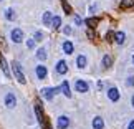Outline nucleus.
<instances>
[{
    "label": "nucleus",
    "instance_id": "1",
    "mask_svg": "<svg viewBox=\"0 0 134 129\" xmlns=\"http://www.w3.org/2000/svg\"><path fill=\"white\" fill-rule=\"evenodd\" d=\"M12 70H13V75H15V78H17V81H18L20 85H25V83H27L25 75H23V70H22V66H20L18 61H13V63H12Z\"/></svg>",
    "mask_w": 134,
    "mask_h": 129
},
{
    "label": "nucleus",
    "instance_id": "2",
    "mask_svg": "<svg viewBox=\"0 0 134 129\" xmlns=\"http://www.w3.org/2000/svg\"><path fill=\"white\" fill-rule=\"evenodd\" d=\"M10 38H12L13 43H22L23 38H25V33L22 28H13L12 32H10Z\"/></svg>",
    "mask_w": 134,
    "mask_h": 129
},
{
    "label": "nucleus",
    "instance_id": "3",
    "mask_svg": "<svg viewBox=\"0 0 134 129\" xmlns=\"http://www.w3.org/2000/svg\"><path fill=\"white\" fill-rule=\"evenodd\" d=\"M56 93H60V88H43V89H42V96L45 98L46 101H51L55 98Z\"/></svg>",
    "mask_w": 134,
    "mask_h": 129
},
{
    "label": "nucleus",
    "instance_id": "4",
    "mask_svg": "<svg viewBox=\"0 0 134 129\" xmlns=\"http://www.w3.org/2000/svg\"><path fill=\"white\" fill-rule=\"evenodd\" d=\"M3 103H5V106L8 108V109H13L15 106H17V96L13 94V93H7L3 98Z\"/></svg>",
    "mask_w": 134,
    "mask_h": 129
},
{
    "label": "nucleus",
    "instance_id": "5",
    "mask_svg": "<svg viewBox=\"0 0 134 129\" xmlns=\"http://www.w3.org/2000/svg\"><path fill=\"white\" fill-rule=\"evenodd\" d=\"M75 89L78 91V93H88V91H90L88 81H85V80H76V81H75Z\"/></svg>",
    "mask_w": 134,
    "mask_h": 129
},
{
    "label": "nucleus",
    "instance_id": "6",
    "mask_svg": "<svg viewBox=\"0 0 134 129\" xmlns=\"http://www.w3.org/2000/svg\"><path fill=\"white\" fill-rule=\"evenodd\" d=\"M35 75H37L38 80H45L46 76H48V68H46L45 65H37V68H35Z\"/></svg>",
    "mask_w": 134,
    "mask_h": 129
},
{
    "label": "nucleus",
    "instance_id": "7",
    "mask_svg": "<svg viewBox=\"0 0 134 129\" xmlns=\"http://www.w3.org/2000/svg\"><path fill=\"white\" fill-rule=\"evenodd\" d=\"M55 71L58 75H66V73H68V65H66V61L65 60H60L58 63L55 65Z\"/></svg>",
    "mask_w": 134,
    "mask_h": 129
},
{
    "label": "nucleus",
    "instance_id": "8",
    "mask_svg": "<svg viewBox=\"0 0 134 129\" xmlns=\"http://www.w3.org/2000/svg\"><path fill=\"white\" fill-rule=\"evenodd\" d=\"M70 126V117L68 116H60L58 119H56V127L58 129H68Z\"/></svg>",
    "mask_w": 134,
    "mask_h": 129
},
{
    "label": "nucleus",
    "instance_id": "9",
    "mask_svg": "<svg viewBox=\"0 0 134 129\" xmlns=\"http://www.w3.org/2000/svg\"><path fill=\"white\" fill-rule=\"evenodd\" d=\"M108 98H109V101H113V103H116V101H119V98H121V94H119V91H118V88H109L108 89Z\"/></svg>",
    "mask_w": 134,
    "mask_h": 129
},
{
    "label": "nucleus",
    "instance_id": "10",
    "mask_svg": "<svg viewBox=\"0 0 134 129\" xmlns=\"http://www.w3.org/2000/svg\"><path fill=\"white\" fill-rule=\"evenodd\" d=\"M35 114H37L38 117V121H40V124H46V119H45V116H43V111H42V108H40V103H35Z\"/></svg>",
    "mask_w": 134,
    "mask_h": 129
},
{
    "label": "nucleus",
    "instance_id": "11",
    "mask_svg": "<svg viewBox=\"0 0 134 129\" xmlns=\"http://www.w3.org/2000/svg\"><path fill=\"white\" fill-rule=\"evenodd\" d=\"M61 48H63V53H66V55H71L75 51V45L70 42V40H65L63 42V45H61Z\"/></svg>",
    "mask_w": 134,
    "mask_h": 129
},
{
    "label": "nucleus",
    "instance_id": "12",
    "mask_svg": "<svg viewBox=\"0 0 134 129\" xmlns=\"http://www.w3.org/2000/svg\"><path fill=\"white\" fill-rule=\"evenodd\" d=\"M86 65H88V58H86L85 55H78V58H76V66H78L80 70H85Z\"/></svg>",
    "mask_w": 134,
    "mask_h": 129
},
{
    "label": "nucleus",
    "instance_id": "13",
    "mask_svg": "<svg viewBox=\"0 0 134 129\" xmlns=\"http://www.w3.org/2000/svg\"><path fill=\"white\" fill-rule=\"evenodd\" d=\"M93 129H104V121H103L101 116L93 117Z\"/></svg>",
    "mask_w": 134,
    "mask_h": 129
},
{
    "label": "nucleus",
    "instance_id": "14",
    "mask_svg": "<svg viewBox=\"0 0 134 129\" xmlns=\"http://www.w3.org/2000/svg\"><path fill=\"white\" fill-rule=\"evenodd\" d=\"M0 66H2V71H3V75L7 76V78H10V70H8V65H7V61H5V58L2 55H0Z\"/></svg>",
    "mask_w": 134,
    "mask_h": 129
},
{
    "label": "nucleus",
    "instance_id": "15",
    "mask_svg": "<svg viewBox=\"0 0 134 129\" xmlns=\"http://www.w3.org/2000/svg\"><path fill=\"white\" fill-rule=\"evenodd\" d=\"M114 42L118 45H124V42H126V33L124 32H116L114 33Z\"/></svg>",
    "mask_w": 134,
    "mask_h": 129
},
{
    "label": "nucleus",
    "instance_id": "16",
    "mask_svg": "<svg viewBox=\"0 0 134 129\" xmlns=\"http://www.w3.org/2000/svg\"><path fill=\"white\" fill-rule=\"evenodd\" d=\"M60 91L63 93V94H65L66 98H71V89H70V85H68V81H63V83H61V86H60Z\"/></svg>",
    "mask_w": 134,
    "mask_h": 129
},
{
    "label": "nucleus",
    "instance_id": "17",
    "mask_svg": "<svg viewBox=\"0 0 134 129\" xmlns=\"http://www.w3.org/2000/svg\"><path fill=\"white\" fill-rule=\"evenodd\" d=\"M51 20H53V13H51V12H45L43 17H42L43 25H46V27H51Z\"/></svg>",
    "mask_w": 134,
    "mask_h": 129
},
{
    "label": "nucleus",
    "instance_id": "18",
    "mask_svg": "<svg viewBox=\"0 0 134 129\" xmlns=\"http://www.w3.org/2000/svg\"><path fill=\"white\" fill-rule=\"evenodd\" d=\"M3 15H5V18H7V20H10V22H13V20L17 18V13H15L13 8H5Z\"/></svg>",
    "mask_w": 134,
    "mask_h": 129
},
{
    "label": "nucleus",
    "instance_id": "19",
    "mask_svg": "<svg viewBox=\"0 0 134 129\" xmlns=\"http://www.w3.org/2000/svg\"><path fill=\"white\" fill-rule=\"evenodd\" d=\"M35 55H37V58H38L40 61H45L46 58H48V53H46V50H45V48H38Z\"/></svg>",
    "mask_w": 134,
    "mask_h": 129
},
{
    "label": "nucleus",
    "instance_id": "20",
    "mask_svg": "<svg viewBox=\"0 0 134 129\" xmlns=\"http://www.w3.org/2000/svg\"><path fill=\"white\" fill-rule=\"evenodd\" d=\"M51 27H53L55 30H60L61 28V17H58V15H55L53 20H51Z\"/></svg>",
    "mask_w": 134,
    "mask_h": 129
},
{
    "label": "nucleus",
    "instance_id": "21",
    "mask_svg": "<svg viewBox=\"0 0 134 129\" xmlns=\"http://www.w3.org/2000/svg\"><path fill=\"white\" fill-rule=\"evenodd\" d=\"M111 63H113V58H111L109 55H104V56H103V68H104V70L109 68Z\"/></svg>",
    "mask_w": 134,
    "mask_h": 129
},
{
    "label": "nucleus",
    "instance_id": "22",
    "mask_svg": "<svg viewBox=\"0 0 134 129\" xmlns=\"http://www.w3.org/2000/svg\"><path fill=\"white\" fill-rule=\"evenodd\" d=\"M119 7H121L122 10H126V8H131V7H134V0H121Z\"/></svg>",
    "mask_w": 134,
    "mask_h": 129
},
{
    "label": "nucleus",
    "instance_id": "23",
    "mask_svg": "<svg viewBox=\"0 0 134 129\" xmlns=\"http://www.w3.org/2000/svg\"><path fill=\"white\" fill-rule=\"evenodd\" d=\"M86 25H88V27L90 28H94L96 27V25L98 23H99V18H88V20H86V22H85Z\"/></svg>",
    "mask_w": 134,
    "mask_h": 129
},
{
    "label": "nucleus",
    "instance_id": "24",
    "mask_svg": "<svg viewBox=\"0 0 134 129\" xmlns=\"http://www.w3.org/2000/svg\"><path fill=\"white\" fill-rule=\"evenodd\" d=\"M33 38H35V42H42V40H43V33L38 30V32L33 33Z\"/></svg>",
    "mask_w": 134,
    "mask_h": 129
},
{
    "label": "nucleus",
    "instance_id": "25",
    "mask_svg": "<svg viewBox=\"0 0 134 129\" xmlns=\"http://www.w3.org/2000/svg\"><path fill=\"white\" fill-rule=\"evenodd\" d=\"M35 43H37V42H35V38H28V40H27V46H28L30 50L35 48Z\"/></svg>",
    "mask_w": 134,
    "mask_h": 129
},
{
    "label": "nucleus",
    "instance_id": "26",
    "mask_svg": "<svg viewBox=\"0 0 134 129\" xmlns=\"http://www.w3.org/2000/svg\"><path fill=\"white\" fill-rule=\"evenodd\" d=\"M126 85H127V86H134V76H127Z\"/></svg>",
    "mask_w": 134,
    "mask_h": 129
},
{
    "label": "nucleus",
    "instance_id": "27",
    "mask_svg": "<svg viewBox=\"0 0 134 129\" xmlns=\"http://www.w3.org/2000/svg\"><path fill=\"white\" fill-rule=\"evenodd\" d=\"M75 23H76V25H78V27H81V25H83L85 22H83V20H81V18L78 17V15H75Z\"/></svg>",
    "mask_w": 134,
    "mask_h": 129
},
{
    "label": "nucleus",
    "instance_id": "28",
    "mask_svg": "<svg viewBox=\"0 0 134 129\" xmlns=\"http://www.w3.org/2000/svg\"><path fill=\"white\" fill-rule=\"evenodd\" d=\"M71 32H73V30H71V27H70V25H66V27H63V33H65V35H70Z\"/></svg>",
    "mask_w": 134,
    "mask_h": 129
},
{
    "label": "nucleus",
    "instance_id": "29",
    "mask_svg": "<svg viewBox=\"0 0 134 129\" xmlns=\"http://www.w3.org/2000/svg\"><path fill=\"white\" fill-rule=\"evenodd\" d=\"M103 88H104V83H103V81H98V89H103Z\"/></svg>",
    "mask_w": 134,
    "mask_h": 129
},
{
    "label": "nucleus",
    "instance_id": "30",
    "mask_svg": "<svg viewBox=\"0 0 134 129\" xmlns=\"http://www.w3.org/2000/svg\"><path fill=\"white\" fill-rule=\"evenodd\" d=\"M127 129H134V119L129 121V124H127Z\"/></svg>",
    "mask_w": 134,
    "mask_h": 129
},
{
    "label": "nucleus",
    "instance_id": "31",
    "mask_svg": "<svg viewBox=\"0 0 134 129\" xmlns=\"http://www.w3.org/2000/svg\"><path fill=\"white\" fill-rule=\"evenodd\" d=\"M96 8H98L96 5H91V7H90V12H91V13H93V12H96Z\"/></svg>",
    "mask_w": 134,
    "mask_h": 129
},
{
    "label": "nucleus",
    "instance_id": "32",
    "mask_svg": "<svg viewBox=\"0 0 134 129\" xmlns=\"http://www.w3.org/2000/svg\"><path fill=\"white\" fill-rule=\"evenodd\" d=\"M131 104H132V108H134V96L131 98Z\"/></svg>",
    "mask_w": 134,
    "mask_h": 129
},
{
    "label": "nucleus",
    "instance_id": "33",
    "mask_svg": "<svg viewBox=\"0 0 134 129\" xmlns=\"http://www.w3.org/2000/svg\"><path fill=\"white\" fill-rule=\"evenodd\" d=\"M132 65H134V55H132Z\"/></svg>",
    "mask_w": 134,
    "mask_h": 129
},
{
    "label": "nucleus",
    "instance_id": "34",
    "mask_svg": "<svg viewBox=\"0 0 134 129\" xmlns=\"http://www.w3.org/2000/svg\"><path fill=\"white\" fill-rule=\"evenodd\" d=\"M0 2H2V0H0Z\"/></svg>",
    "mask_w": 134,
    "mask_h": 129
}]
</instances>
